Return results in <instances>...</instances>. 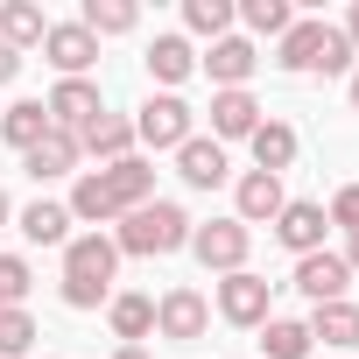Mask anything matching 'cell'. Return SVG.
Instances as JSON below:
<instances>
[{
  "label": "cell",
  "mask_w": 359,
  "mask_h": 359,
  "mask_svg": "<svg viewBox=\"0 0 359 359\" xmlns=\"http://www.w3.org/2000/svg\"><path fill=\"white\" fill-rule=\"evenodd\" d=\"M113 268H120V247L113 240H99V233L71 240L64 247V303L71 310H99L106 289H113Z\"/></svg>",
  "instance_id": "obj_1"
},
{
  "label": "cell",
  "mask_w": 359,
  "mask_h": 359,
  "mask_svg": "<svg viewBox=\"0 0 359 359\" xmlns=\"http://www.w3.org/2000/svg\"><path fill=\"white\" fill-rule=\"evenodd\" d=\"M113 247H127V254H176V247H191V219L176 212V205H141V212H127V226H120V240Z\"/></svg>",
  "instance_id": "obj_2"
},
{
  "label": "cell",
  "mask_w": 359,
  "mask_h": 359,
  "mask_svg": "<svg viewBox=\"0 0 359 359\" xmlns=\"http://www.w3.org/2000/svg\"><path fill=\"white\" fill-rule=\"evenodd\" d=\"M352 64V43L324 22H289L282 36V71H345Z\"/></svg>",
  "instance_id": "obj_3"
},
{
  "label": "cell",
  "mask_w": 359,
  "mask_h": 359,
  "mask_svg": "<svg viewBox=\"0 0 359 359\" xmlns=\"http://www.w3.org/2000/svg\"><path fill=\"white\" fill-rule=\"evenodd\" d=\"M92 184H99V198H106V212H141V205H148V191H155V169L127 155V162H113V169H99Z\"/></svg>",
  "instance_id": "obj_4"
},
{
  "label": "cell",
  "mask_w": 359,
  "mask_h": 359,
  "mask_svg": "<svg viewBox=\"0 0 359 359\" xmlns=\"http://www.w3.org/2000/svg\"><path fill=\"white\" fill-rule=\"evenodd\" d=\"M134 134H141L148 148H184V141H191V106L176 99V92H162V99H148V106H141Z\"/></svg>",
  "instance_id": "obj_5"
},
{
  "label": "cell",
  "mask_w": 359,
  "mask_h": 359,
  "mask_svg": "<svg viewBox=\"0 0 359 359\" xmlns=\"http://www.w3.org/2000/svg\"><path fill=\"white\" fill-rule=\"evenodd\" d=\"M191 247H198V261H205V268L240 275V261H247V226H240V219H212V226H198V233H191Z\"/></svg>",
  "instance_id": "obj_6"
},
{
  "label": "cell",
  "mask_w": 359,
  "mask_h": 359,
  "mask_svg": "<svg viewBox=\"0 0 359 359\" xmlns=\"http://www.w3.org/2000/svg\"><path fill=\"white\" fill-rule=\"evenodd\" d=\"M99 113H106V106H99V92H92L85 78H64V85L50 92V127H57V134H85Z\"/></svg>",
  "instance_id": "obj_7"
},
{
  "label": "cell",
  "mask_w": 359,
  "mask_h": 359,
  "mask_svg": "<svg viewBox=\"0 0 359 359\" xmlns=\"http://www.w3.org/2000/svg\"><path fill=\"white\" fill-rule=\"evenodd\" d=\"M155 324H162V338H205V324H212V310H205V296L198 289H169L162 303H155Z\"/></svg>",
  "instance_id": "obj_8"
},
{
  "label": "cell",
  "mask_w": 359,
  "mask_h": 359,
  "mask_svg": "<svg viewBox=\"0 0 359 359\" xmlns=\"http://www.w3.org/2000/svg\"><path fill=\"white\" fill-rule=\"evenodd\" d=\"M43 50H50V64H57L64 78H78V71H85V64L99 57V36H92L85 22H57V29L43 36Z\"/></svg>",
  "instance_id": "obj_9"
},
{
  "label": "cell",
  "mask_w": 359,
  "mask_h": 359,
  "mask_svg": "<svg viewBox=\"0 0 359 359\" xmlns=\"http://www.w3.org/2000/svg\"><path fill=\"white\" fill-rule=\"evenodd\" d=\"M345 282H352V268H345L338 254H303V261H296V289H303L310 303H338Z\"/></svg>",
  "instance_id": "obj_10"
},
{
  "label": "cell",
  "mask_w": 359,
  "mask_h": 359,
  "mask_svg": "<svg viewBox=\"0 0 359 359\" xmlns=\"http://www.w3.org/2000/svg\"><path fill=\"white\" fill-rule=\"evenodd\" d=\"M219 310H226L233 324H261V317H268V282L247 275V268L226 275V282H219Z\"/></svg>",
  "instance_id": "obj_11"
},
{
  "label": "cell",
  "mask_w": 359,
  "mask_h": 359,
  "mask_svg": "<svg viewBox=\"0 0 359 359\" xmlns=\"http://www.w3.org/2000/svg\"><path fill=\"white\" fill-rule=\"evenodd\" d=\"M324 205H282L275 212V240L282 247H296V254H317V240H324Z\"/></svg>",
  "instance_id": "obj_12"
},
{
  "label": "cell",
  "mask_w": 359,
  "mask_h": 359,
  "mask_svg": "<svg viewBox=\"0 0 359 359\" xmlns=\"http://www.w3.org/2000/svg\"><path fill=\"white\" fill-rule=\"evenodd\" d=\"M176 169H184V184H198V191H212V184H226V148L219 141H184L176 148Z\"/></svg>",
  "instance_id": "obj_13"
},
{
  "label": "cell",
  "mask_w": 359,
  "mask_h": 359,
  "mask_svg": "<svg viewBox=\"0 0 359 359\" xmlns=\"http://www.w3.org/2000/svg\"><path fill=\"white\" fill-rule=\"evenodd\" d=\"M261 127V106L247 99V92H219L212 99V141H240V134H254Z\"/></svg>",
  "instance_id": "obj_14"
},
{
  "label": "cell",
  "mask_w": 359,
  "mask_h": 359,
  "mask_svg": "<svg viewBox=\"0 0 359 359\" xmlns=\"http://www.w3.org/2000/svg\"><path fill=\"white\" fill-rule=\"evenodd\" d=\"M282 212V176H268V169H247L240 176V226H254V219H275Z\"/></svg>",
  "instance_id": "obj_15"
},
{
  "label": "cell",
  "mask_w": 359,
  "mask_h": 359,
  "mask_svg": "<svg viewBox=\"0 0 359 359\" xmlns=\"http://www.w3.org/2000/svg\"><path fill=\"white\" fill-rule=\"evenodd\" d=\"M43 134H50V106H43V99H22V106H8V113H0V141H15L22 155H29Z\"/></svg>",
  "instance_id": "obj_16"
},
{
  "label": "cell",
  "mask_w": 359,
  "mask_h": 359,
  "mask_svg": "<svg viewBox=\"0 0 359 359\" xmlns=\"http://www.w3.org/2000/svg\"><path fill=\"white\" fill-rule=\"evenodd\" d=\"M247 141H254V162H261L268 176H282V169L296 162V127H282V120H261Z\"/></svg>",
  "instance_id": "obj_17"
},
{
  "label": "cell",
  "mask_w": 359,
  "mask_h": 359,
  "mask_svg": "<svg viewBox=\"0 0 359 359\" xmlns=\"http://www.w3.org/2000/svg\"><path fill=\"white\" fill-rule=\"evenodd\" d=\"M359 345V310L338 296V303H317V317H310V345Z\"/></svg>",
  "instance_id": "obj_18"
},
{
  "label": "cell",
  "mask_w": 359,
  "mask_h": 359,
  "mask_svg": "<svg viewBox=\"0 0 359 359\" xmlns=\"http://www.w3.org/2000/svg\"><path fill=\"white\" fill-rule=\"evenodd\" d=\"M212 78H219L226 92H240V85L254 78V43H240V36H226V43H212Z\"/></svg>",
  "instance_id": "obj_19"
},
{
  "label": "cell",
  "mask_w": 359,
  "mask_h": 359,
  "mask_svg": "<svg viewBox=\"0 0 359 359\" xmlns=\"http://www.w3.org/2000/svg\"><path fill=\"white\" fill-rule=\"evenodd\" d=\"M71 162H78V134H43L36 148H29V176H71Z\"/></svg>",
  "instance_id": "obj_20"
},
{
  "label": "cell",
  "mask_w": 359,
  "mask_h": 359,
  "mask_svg": "<svg viewBox=\"0 0 359 359\" xmlns=\"http://www.w3.org/2000/svg\"><path fill=\"white\" fill-rule=\"evenodd\" d=\"M43 36H50L43 8H29V0H8V8H0V43H8V50H22V43H43Z\"/></svg>",
  "instance_id": "obj_21"
},
{
  "label": "cell",
  "mask_w": 359,
  "mask_h": 359,
  "mask_svg": "<svg viewBox=\"0 0 359 359\" xmlns=\"http://www.w3.org/2000/svg\"><path fill=\"white\" fill-rule=\"evenodd\" d=\"M22 233H29L36 247H57V240L71 233V205H50V198H36V205L22 212Z\"/></svg>",
  "instance_id": "obj_22"
},
{
  "label": "cell",
  "mask_w": 359,
  "mask_h": 359,
  "mask_svg": "<svg viewBox=\"0 0 359 359\" xmlns=\"http://www.w3.org/2000/svg\"><path fill=\"white\" fill-rule=\"evenodd\" d=\"M303 352H310V324L275 317V324L261 331V359H303Z\"/></svg>",
  "instance_id": "obj_23"
},
{
  "label": "cell",
  "mask_w": 359,
  "mask_h": 359,
  "mask_svg": "<svg viewBox=\"0 0 359 359\" xmlns=\"http://www.w3.org/2000/svg\"><path fill=\"white\" fill-rule=\"evenodd\" d=\"M78 141H85L92 155H113V162H127V141H134V127H127V120H113V113H99V120H92Z\"/></svg>",
  "instance_id": "obj_24"
},
{
  "label": "cell",
  "mask_w": 359,
  "mask_h": 359,
  "mask_svg": "<svg viewBox=\"0 0 359 359\" xmlns=\"http://www.w3.org/2000/svg\"><path fill=\"white\" fill-rule=\"evenodd\" d=\"M148 71H155L162 85L191 78V43H184V36H155V50H148Z\"/></svg>",
  "instance_id": "obj_25"
},
{
  "label": "cell",
  "mask_w": 359,
  "mask_h": 359,
  "mask_svg": "<svg viewBox=\"0 0 359 359\" xmlns=\"http://www.w3.org/2000/svg\"><path fill=\"white\" fill-rule=\"evenodd\" d=\"M113 331L120 338H148L155 331V303L148 296H113Z\"/></svg>",
  "instance_id": "obj_26"
},
{
  "label": "cell",
  "mask_w": 359,
  "mask_h": 359,
  "mask_svg": "<svg viewBox=\"0 0 359 359\" xmlns=\"http://www.w3.org/2000/svg\"><path fill=\"white\" fill-rule=\"evenodd\" d=\"M85 29H92V36H127V29H134V8H127V0H92V8H85Z\"/></svg>",
  "instance_id": "obj_27"
},
{
  "label": "cell",
  "mask_w": 359,
  "mask_h": 359,
  "mask_svg": "<svg viewBox=\"0 0 359 359\" xmlns=\"http://www.w3.org/2000/svg\"><path fill=\"white\" fill-rule=\"evenodd\" d=\"M22 296H29V261L0 254V310H22Z\"/></svg>",
  "instance_id": "obj_28"
},
{
  "label": "cell",
  "mask_w": 359,
  "mask_h": 359,
  "mask_svg": "<svg viewBox=\"0 0 359 359\" xmlns=\"http://www.w3.org/2000/svg\"><path fill=\"white\" fill-rule=\"evenodd\" d=\"M29 345H36L29 310H0V359H8V352H29Z\"/></svg>",
  "instance_id": "obj_29"
},
{
  "label": "cell",
  "mask_w": 359,
  "mask_h": 359,
  "mask_svg": "<svg viewBox=\"0 0 359 359\" xmlns=\"http://www.w3.org/2000/svg\"><path fill=\"white\" fill-rule=\"evenodd\" d=\"M184 22H191L198 36H219V29L233 22V8H226V0H191V8H184Z\"/></svg>",
  "instance_id": "obj_30"
},
{
  "label": "cell",
  "mask_w": 359,
  "mask_h": 359,
  "mask_svg": "<svg viewBox=\"0 0 359 359\" xmlns=\"http://www.w3.org/2000/svg\"><path fill=\"white\" fill-rule=\"evenodd\" d=\"M247 22L261 36H289V8H282V0H247Z\"/></svg>",
  "instance_id": "obj_31"
},
{
  "label": "cell",
  "mask_w": 359,
  "mask_h": 359,
  "mask_svg": "<svg viewBox=\"0 0 359 359\" xmlns=\"http://www.w3.org/2000/svg\"><path fill=\"white\" fill-rule=\"evenodd\" d=\"M331 226H345V233H359V184H345V191L331 198Z\"/></svg>",
  "instance_id": "obj_32"
},
{
  "label": "cell",
  "mask_w": 359,
  "mask_h": 359,
  "mask_svg": "<svg viewBox=\"0 0 359 359\" xmlns=\"http://www.w3.org/2000/svg\"><path fill=\"white\" fill-rule=\"evenodd\" d=\"M15 71H22V50H8V43H0V85H8Z\"/></svg>",
  "instance_id": "obj_33"
},
{
  "label": "cell",
  "mask_w": 359,
  "mask_h": 359,
  "mask_svg": "<svg viewBox=\"0 0 359 359\" xmlns=\"http://www.w3.org/2000/svg\"><path fill=\"white\" fill-rule=\"evenodd\" d=\"M338 36H345V43H352V50H359V8H352V22H345V29H338Z\"/></svg>",
  "instance_id": "obj_34"
},
{
  "label": "cell",
  "mask_w": 359,
  "mask_h": 359,
  "mask_svg": "<svg viewBox=\"0 0 359 359\" xmlns=\"http://www.w3.org/2000/svg\"><path fill=\"white\" fill-rule=\"evenodd\" d=\"M113 359H148V352H141V345H127V352H113Z\"/></svg>",
  "instance_id": "obj_35"
},
{
  "label": "cell",
  "mask_w": 359,
  "mask_h": 359,
  "mask_svg": "<svg viewBox=\"0 0 359 359\" xmlns=\"http://www.w3.org/2000/svg\"><path fill=\"white\" fill-rule=\"evenodd\" d=\"M345 268H359V233H352V254H345Z\"/></svg>",
  "instance_id": "obj_36"
},
{
  "label": "cell",
  "mask_w": 359,
  "mask_h": 359,
  "mask_svg": "<svg viewBox=\"0 0 359 359\" xmlns=\"http://www.w3.org/2000/svg\"><path fill=\"white\" fill-rule=\"evenodd\" d=\"M352 106H359V71H352Z\"/></svg>",
  "instance_id": "obj_37"
},
{
  "label": "cell",
  "mask_w": 359,
  "mask_h": 359,
  "mask_svg": "<svg viewBox=\"0 0 359 359\" xmlns=\"http://www.w3.org/2000/svg\"><path fill=\"white\" fill-rule=\"evenodd\" d=\"M0 219H8V191H0Z\"/></svg>",
  "instance_id": "obj_38"
}]
</instances>
